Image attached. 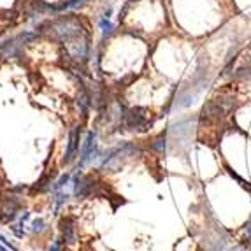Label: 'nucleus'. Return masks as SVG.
Segmentation results:
<instances>
[{
  "label": "nucleus",
  "instance_id": "1",
  "mask_svg": "<svg viewBox=\"0 0 251 251\" xmlns=\"http://www.w3.org/2000/svg\"><path fill=\"white\" fill-rule=\"evenodd\" d=\"M39 34L41 32H28V30H25V32L18 34L16 37L7 39L5 42L0 44V58H23V48L26 44H30L32 41H35L39 37Z\"/></svg>",
  "mask_w": 251,
  "mask_h": 251
},
{
  "label": "nucleus",
  "instance_id": "2",
  "mask_svg": "<svg viewBox=\"0 0 251 251\" xmlns=\"http://www.w3.org/2000/svg\"><path fill=\"white\" fill-rule=\"evenodd\" d=\"M100 155H102V151L99 150V144H97V132L95 130H90L86 139H84L83 146H81L77 171H81V169L88 162H92V160H100Z\"/></svg>",
  "mask_w": 251,
  "mask_h": 251
},
{
  "label": "nucleus",
  "instance_id": "3",
  "mask_svg": "<svg viewBox=\"0 0 251 251\" xmlns=\"http://www.w3.org/2000/svg\"><path fill=\"white\" fill-rule=\"evenodd\" d=\"M123 122L132 130H146L151 125L148 109H141V107H132L128 111H125L123 113Z\"/></svg>",
  "mask_w": 251,
  "mask_h": 251
},
{
  "label": "nucleus",
  "instance_id": "4",
  "mask_svg": "<svg viewBox=\"0 0 251 251\" xmlns=\"http://www.w3.org/2000/svg\"><path fill=\"white\" fill-rule=\"evenodd\" d=\"M60 235H62L63 250L65 246H72L79 241V234H77V222L75 218H72L71 214L60 218Z\"/></svg>",
  "mask_w": 251,
  "mask_h": 251
},
{
  "label": "nucleus",
  "instance_id": "5",
  "mask_svg": "<svg viewBox=\"0 0 251 251\" xmlns=\"http://www.w3.org/2000/svg\"><path fill=\"white\" fill-rule=\"evenodd\" d=\"M79 143H81V126L74 125L69 130V137H67V148H65V156H63V162L69 163L72 162L77 153H79Z\"/></svg>",
  "mask_w": 251,
  "mask_h": 251
},
{
  "label": "nucleus",
  "instance_id": "6",
  "mask_svg": "<svg viewBox=\"0 0 251 251\" xmlns=\"http://www.w3.org/2000/svg\"><path fill=\"white\" fill-rule=\"evenodd\" d=\"M88 0H63L56 5H46V11L56 14V13H63V11H72V9H77L81 5H84Z\"/></svg>",
  "mask_w": 251,
  "mask_h": 251
},
{
  "label": "nucleus",
  "instance_id": "7",
  "mask_svg": "<svg viewBox=\"0 0 251 251\" xmlns=\"http://www.w3.org/2000/svg\"><path fill=\"white\" fill-rule=\"evenodd\" d=\"M69 199H71V195L65 193L63 190L53 192V199H51V202H53V214H58L60 211L65 207V204L69 202Z\"/></svg>",
  "mask_w": 251,
  "mask_h": 251
},
{
  "label": "nucleus",
  "instance_id": "8",
  "mask_svg": "<svg viewBox=\"0 0 251 251\" xmlns=\"http://www.w3.org/2000/svg\"><path fill=\"white\" fill-rule=\"evenodd\" d=\"M28 230H30V234H34V235H42L48 232V225L42 218H35V220H32V223H30Z\"/></svg>",
  "mask_w": 251,
  "mask_h": 251
},
{
  "label": "nucleus",
  "instance_id": "9",
  "mask_svg": "<svg viewBox=\"0 0 251 251\" xmlns=\"http://www.w3.org/2000/svg\"><path fill=\"white\" fill-rule=\"evenodd\" d=\"M97 25H99V28H100V32H102V35H104V37H107V35H111L114 32L113 21L109 20V18H105V16L99 18V20H97Z\"/></svg>",
  "mask_w": 251,
  "mask_h": 251
},
{
  "label": "nucleus",
  "instance_id": "10",
  "mask_svg": "<svg viewBox=\"0 0 251 251\" xmlns=\"http://www.w3.org/2000/svg\"><path fill=\"white\" fill-rule=\"evenodd\" d=\"M71 179H72L71 172H65V174H62V176H60L58 179L53 183V192H58V190H62L65 184L71 183Z\"/></svg>",
  "mask_w": 251,
  "mask_h": 251
},
{
  "label": "nucleus",
  "instance_id": "11",
  "mask_svg": "<svg viewBox=\"0 0 251 251\" xmlns=\"http://www.w3.org/2000/svg\"><path fill=\"white\" fill-rule=\"evenodd\" d=\"M9 228H11V232H13L18 239H21L23 235H25V225H23V223H20V222L11 223V225H9Z\"/></svg>",
  "mask_w": 251,
  "mask_h": 251
},
{
  "label": "nucleus",
  "instance_id": "12",
  "mask_svg": "<svg viewBox=\"0 0 251 251\" xmlns=\"http://www.w3.org/2000/svg\"><path fill=\"white\" fill-rule=\"evenodd\" d=\"M250 237H251V216H250V220H248V222L244 223V226H243V241L246 243Z\"/></svg>",
  "mask_w": 251,
  "mask_h": 251
},
{
  "label": "nucleus",
  "instance_id": "13",
  "mask_svg": "<svg viewBox=\"0 0 251 251\" xmlns=\"http://www.w3.org/2000/svg\"><path fill=\"white\" fill-rule=\"evenodd\" d=\"M63 250V243H62V239H53L50 244V251H62Z\"/></svg>",
  "mask_w": 251,
  "mask_h": 251
},
{
  "label": "nucleus",
  "instance_id": "14",
  "mask_svg": "<svg viewBox=\"0 0 251 251\" xmlns=\"http://www.w3.org/2000/svg\"><path fill=\"white\" fill-rule=\"evenodd\" d=\"M235 77H243V79L251 81V67H248V69H241V71H237V74H235Z\"/></svg>",
  "mask_w": 251,
  "mask_h": 251
},
{
  "label": "nucleus",
  "instance_id": "15",
  "mask_svg": "<svg viewBox=\"0 0 251 251\" xmlns=\"http://www.w3.org/2000/svg\"><path fill=\"white\" fill-rule=\"evenodd\" d=\"M0 243L4 244V246L7 248V250H11V251H18V248L14 246V244L11 243V241H9V239L5 237V235H2V234H0Z\"/></svg>",
  "mask_w": 251,
  "mask_h": 251
},
{
  "label": "nucleus",
  "instance_id": "16",
  "mask_svg": "<svg viewBox=\"0 0 251 251\" xmlns=\"http://www.w3.org/2000/svg\"><path fill=\"white\" fill-rule=\"evenodd\" d=\"M0 251H11V250H7V248H5V246H4V244L0 243Z\"/></svg>",
  "mask_w": 251,
  "mask_h": 251
}]
</instances>
